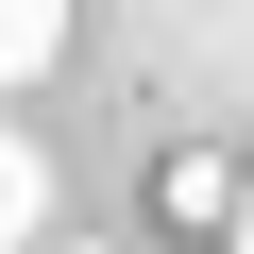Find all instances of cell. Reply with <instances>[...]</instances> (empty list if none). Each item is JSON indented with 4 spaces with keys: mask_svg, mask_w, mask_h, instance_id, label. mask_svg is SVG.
I'll return each instance as SVG.
<instances>
[{
    "mask_svg": "<svg viewBox=\"0 0 254 254\" xmlns=\"http://www.w3.org/2000/svg\"><path fill=\"white\" fill-rule=\"evenodd\" d=\"M153 203H170V220H254V187H237L220 153H170V170H153Z\"/></svg>",
    "mask_w": 254,
    "mask_h": 254,
    "instance_id": "obj_1",
    "label": "cell"
},
{
    "mask_svg": "<svg viewBox=\"0 0 254 254\" xmlns=\"http://www.w3.org/2000/svg\"><path fill=\"white\" fill-rule=\"evenodd\" d=\"M51 51H68V0H0V68L51 85Z\"/></svg>",
    "mask_w": 254,
    "mask_h": 254,
    "instance_id": "obj_2",
    "label": "cell"
},
{
    "mask_svg": "<svg viewBox=\"0 0 254 254\" xmlns=\"http://www.w3.org/2000/svg\"><path fill=\"white\" fill-rule=\"evenodd\" d=\"M0 220H17V254H51V153H34V136L0 153Z\"/></svg>",
    "mask_w": 254,
    "mask_h": 254,
    "instance_id": "obj_3",
    "label": "cell"
},
{
    "mask_svg": "<svg viewBox=\"0 0 254 254\" xmlns=\"http://www.w3.org/2000/svg\"><path fill=\"white\" fill-rule=\"evenodd\" d=\"M51 254H119V237H51Z\"/></svg>",
    "mask_w": 254,
    "mask_h": 254,
    "instance_id": "obj_4",
    "label": "cell"
},
{
    "mask_svg": "<svg viewBox=\"0 0 254 254\" xmlns=\"http://www.w3.org/2000/svg\"><path fill=\"white\" fill-rule=\"evenodd\" d=\"M237 254H254V220H237Z\"/></svg>",
    "mask_w": 254,
    "mask_h": 254,
    "instance_id": "obj_5",
    "label": "cell"
}]
</instances>
